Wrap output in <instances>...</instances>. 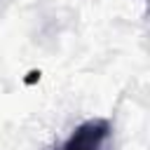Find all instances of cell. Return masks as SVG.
<instances>
[{
	"instance_id": "1",
	"label": "cell",
	"mask_w": 150,
	"mask_h": 150,
	"mask_svg": "<svg viewBox=\"0 0 150 150\" xmlns=\"http://www.w3.org/2000/svg\"><path fill=\"white\" fill-rule=\"evenodd\" d=\"M108 138H110V122L103 117H94L75 127L59 150H103Z\"/></svg>"
}]
</instances>
